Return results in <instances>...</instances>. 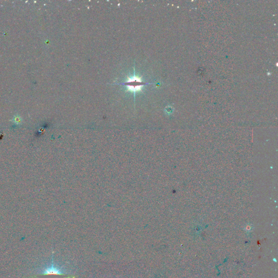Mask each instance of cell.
Returning <instances> with one entry per match:
<instances>
[{"label": "cell", "instance_id": "6da1fadb", "mask_svg": "<svg viewBox=\"0 0 278 278\" xmlns=\"http://www.w3.org/2000/svg\"><path fill=\"white\" fill-rule=\"evenodd\" d=\"M40 274L43 276L47 275H63L64 273L61 271L59 268L54 266L53 261L51 265L48 267L43 268L42 271L40 272Z\"/></svg>", "mask_w": 278, "mask_h": 278}, {"label": "cell", "instance_id": "7a4b0ae2", "mask_svg": "<svg viewBox=\"0 0 278 278\" xmlns=\"http://www.w3.org/2000/svg\"><path fill=\"white\" fill-rule=\"evenodd\" d=\"M15 121H16V122H18V123H19V122H20L21 120H20L19 118H15Z\"/></svg>", "mask_w": 278, "mask_h": 278}, {"label": "cell", "instance_id": "3957f363", "mask_svg": "<svg viewBox=\"0 0 278 278\" xmlns=\"http://www.w3.org/2000/svg\"></svg>", "mask_w": 278, "mask_h": 278}]
</instances>
